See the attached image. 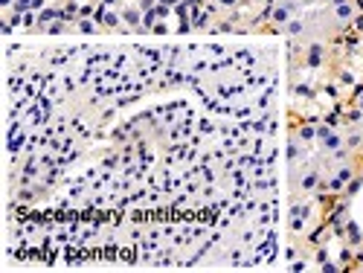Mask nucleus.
<instances>
[{
    "label": "nucleus",
    "mask_w": 363,
    "mask_h": 273,
    "mask_svg": "<svg viewBox=\"0 0 363 273\" xmlns=\"http://www.w3.org/2000/svg\"><path fill=\"white\" fill-rule=\"evenodd\" d=\"M320 178H322V163H311V160L291 163V198H311V195H317Z\"/></svg>",
    "instance_id": "f257e3e1"
},
{
    "label": "nucleus",
    "mask_w": 363,
    "mask_h": 273,
    "mask_svg": "<svg viewBox=\"0 0 363 273\" xmlns=\"http://www.w3.org/2000/svg\"><path fill=\"white\" fill-rule=\"evenodd\" d=\"M317 146H320V154H334L343 148V134L332 128H317Z\"/></svg>",
    "instance_id": "f03ea898"
},
{
    "label": "nucleus",
    "mask_w": 363,
    "mask_h": 273,
    "mask_svg": "<svg viewBox=\"0 0 363 273\" xmlns=\"http://www.w3.org/2000/svg\"><path fill=\"white\" fill-rule=\"evenodd\" d=\"M343 148L357 154L363 148V128H349L346 134H343Z\"/></svg>",
    "instance_id": "7ed1b4c3"
},
{
    "label": "nucleus",
    "mask_w": 363,
    "mask_h": 273,
    "mask_svg": "<svg viewBox=\"0 0 363 273\" xmlns=\"http://www.w3.org/2000/svg\"><path fill=\"white\" fill-rule=\"evenodd\" d=\"M317 4H322V6H326V4H332V0H317Z\"/></svg>",
    "instance_id": "20e7f679"
},
{
    "label": "nucleus",
    "mask_w": 363,
    "mask_h": 273,
    "mask_svg": "<svg viewBox=\"0 0 363 273\" xmlns=\"http://www.w3.org/2000/svg\"><path fill=\"white\" fill-rule=\"evenodd\" d=\"M357 158H360V160H363V148H360V151H357Z\"/></svg>",
    "instance_id": "39448f33"
},
{
    "label": "nucleus",
    "mask_w": 363,
    "mask_h": 273,
    "mask_svg": "<svg viewBox=\"0 0 363 273\" xmlns=\"http://www.w3.org/2000/svg\"><path fill=\"white\" fill-rule=\"evenodd\" d=\"M357 270H363V262H360V265H357Z\"/></svg>",
    "instance_id": "423d86ee"
}]
</instances>
